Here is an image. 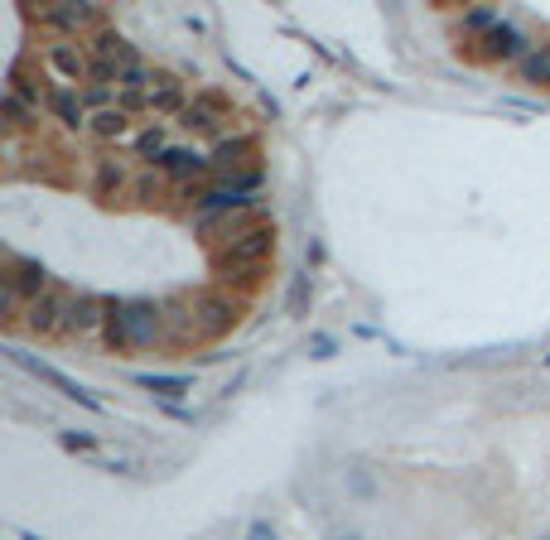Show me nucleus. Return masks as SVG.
I'll list each match as a JSON object with an SVG mask.
<instances>
[{"mask_svg": "<svg viewBox=\"0 0 550 540\" xmlns=\"http://www.w3.org/2000/svg\"><path fill=\"white\" fill-rule=\"evenodd\" d=\"M242 319V304L232 295H198V338H222Z\"/></svg>", "mask_w": 550, "mask_h": 540, "instance_id": "obj_9", "label": "nucleus"}, {"mask_svg": "<svg viewBox=\"0 0 550 540\" xmlns=\"http://www.w3.org/2000/svg\"><path fill=\"white\" fill-rule=\"evenodd\" d=\"M227 121H237V111H232V102L218 97V92H198L189 107H184V116H179V126L189 135H222Z\"/></svg>", "mask_w": 550, "mask_h": 540, "instance_id": "obj_3", "label": "nucleus"}, {"mask_svg": "<svg viewBox=\"0 0 550 540\" xmlns=\"http://www.w3.org/2000/svg\"><path fill=\"white\" fill-rule=\"evenodd\" d=\"M251 540H275L271 526H251Z\"/></svg>", "mask_w": 550, "mask_h": 540, "instance_id": "obj_27", "label": "nucleus"}, {"mask_svg": "<svg viewBox=\"0 0 550 540\" xmlns=\"http://www.w3.org/2000/svg\"><path fill=\"white\" fill-rule=\"evenodd\" d=\"M546 367H550V352H546Z\"/></svg>", "mask_w": 550, "mask_h": 540, "instance_id": "obj_28", "label": "nucleus"}, {"mask_svg": "<svg viewBox=\"0 0 550 540\" xmlns=\"http://www.w3.org/2000/svg\"><path fill=\"white\" fill-rule=\"evenodd\" d=\"M44 63L54 68L58 87H78V82L87 87V78H92V58H87V49H78V39H58V44H49Z\"/></svg>", "mask_w": 550, "mask_h": 540, "instance_id": "obj_5", "label": "nucleus"}, {"mask_svg": "<svg viewBox=\"0 0 550 540\" xmlns=\"http://www.w3.org/2000/svg\"><path fill=\"white\" fill-rule=\"evenodd\" d=\"M58 444H63V449H73V454H97V439H92V434L63 430V434H58Z\"/></svg>", "mask_w": 550, "mask_h": 540, "instance_id": "obj_24", "label": "nucleus"}, {"mask_svg": "<svg viewBox=\"0 0 550 540\" xmlns=\"http://www.w3.org/2000/svg\"><path fill=\"white\" fill-rule=\"evenodd\" d=\"M464 25H468V29H483V34H488V29H497L502 20H497L493 10H468V15H464Z\"/></svg>", "mask_w": 550, "mask_h": 540, "instance_id": "obj_25", "label": "nucleus"}, {"mask_svg": "<svg viewBox=\"0 0 550 540\" xmlns=\"http://www.w3.org/2000/svg\"><path fill=\"white\" fill-rule=\"evenodd\" d=\"M25 540H39V536H25Z\"/></svg>", "mask_w": 550, "mask_h": 540, "instance_id": "obj_29", "label": "nucleus"}, {"mask_svg": "<svg viewBox=\"0 0 550 540\" xmlns=\"http://www.w3.org/2000/svg\"><path fill=\"white\" fill-rule=\"evenodd\" d=\"M184 82L174 78V73H155V87H150V111H160V116H169V111H179L184 116Z\"/></svg>", "mask_w": 550, "mask_h": 540, "instance_id": "obj_16", "label": "nucleus"}, {"mask_svg": "<svg viewBox=\"0 0 550 540\" xmlns=\"http://www.w3.org/2000/svg\"><path fill=\"white\" fill-rule=\"evenodd\" d=\"M247 155H256V145H251L247 135H237V140H218V145H213V155H208V164H213V174L237 179V169L247 164ZM242 174H247V169H242Z\"/></svg>", "mask_w": 550, "mask_h": 540, "instance_id": "obj_14", "label": "nucleus"}, {"mask_svg": "<svg viewBox=\"0 0 550 540\" xmlns=\"http://www.w3.org/2000/svg\"><path fill=\"white\" fill-rule=\"evenodd\" d=\"M522 68V78L526 82H536V87H546L550 82V44H541V49H531V54L517 63Z\"/></svg>", "mask_w": 550, "mask_h": 540, "instance_id": "obj_21", "label": "nucleus"}, {"mask_svg": "<svg viewBox=\"0 0 550 540\" xmlns=\"http://www.w3.org/2000/svg\"><path fill=\"white\" fill-rule=\"evenodd\" d=\"M87 58H92V63H116L121 73L140 63V54L131 49V39H121L116 29H97V34L87 39Z\"/></svg>", "mask_w": 550, "mask_h": 540, "instance_id": "obj_10", "label": "nucleus"}, {"mask_svg": "<svg viewBox=\"0 0 550 540\" xmlns=\"http://www.w3.org/2000/svg\"><path fill=\"white\" fill-rule=\"evenodd\" d=\"M68 304L73 295H63V290H44L39 299H29L25 314H20V328H29L34 338H49V333H63V319H68Z\"/></svg>", "mask_w": 550, "mask_h": 540, "instance_id": "obj_4", "label": "nucleus"}, {"mask_svg": "<svg viewBox=\"0 0 550 540\" xmlns=\"http://www.w3.org/2000/svg\"><path fill=\"white\" fill-rule=\"evenodd\" d=\"M107 314L111 304L102 295H73V304H68V319H63V333L68 338H92L97 328H107Z\"/></svg>", "mask_w": 550, "mask_h": 540, "instance_id": "obj_8", "label": "nucleus"}, {"mask_svg": "<svg viewBox=\"0 0 550 540\" xmlns=\"http://www.w3.org/2000/svg\"><path fill=\"white\" fill-rule=\"evenodd\" d=\"M78 92H83L87 107H97V111L116 107V92H111V87H97V82H87V87H78Z\"/></svg>", "mask_w": 550, "mask_h": 540, "instance_id": "obj_23", "label": "nucleus"}, {"mask_svg": "<svg viewBox=\"0 0 550 540\" xmlns=\"http://www.w3.org/2000/svg\"><path fill=\"white\" fill-rule=\"evenodd\" d=\"M271 251H275V227L261 222V227H247L242 237H232V242L222 246L218 256H213V270H218L222 280H232V275L256 280V270L271 261Z\"/></svg>", "mask_w": 550, "mask_h": 540, "instance_id": "obj_2", "label": "nucleus"}, {"mask_svg": "<svg viewBox=\"0 0 550 540\" xmlns=\"http://www.w3.org/2000/svg\"><path fill=\"white\" fill-rule=\"evenodd\" d=\"M483 54H488V58H517V63H522L531 49H526V39L512 25H497V29L483 34Z\"/></svg>", "mask_w": 550, "mask_h": 540, "instance_id": "obj_15", "label": "nucleus"}, {"mask_svg": "<svg viewBox=\"0 0 550 540\" xmlns=\"http://www.w3.org/2000/svg\"><path fill=\"white\" fill-rule=\"evenodd\" d=\"M34 20H39L44 29H58L63 39H78V34L102 25V15H97L92 5H39Z\"/></svg>", "mask_w": 550, "mask_h": 540, "instance_id": "obj_7", "label": "nucleus"}, {"mask_svg": "<svg viewBox=\"0 0 550 540\" xmlns=\"http://www.w3.org/2000/svg\"><path fill=\"white\" fill-rule=\"evenodd\" d=\"M145 391H155V396H169V401H179V396H189L193 381L189 377H140Z\"/></svg>", "mask_w": 550, "mask_h": 540, "instance_id": "obj_22", "label": "nucleus"}, {"mask_svg": "<svg viewBox=\"0 0 550 540\" xmlns=\"http://www.w3.org/2000/svg\"><path fill=\"white\" fill-rule=\"evenodd\" d=\"M102 338H107L111 352L150 348L155 338H165V304H155V299H121V304H111Z\"/></svg>", "mask_w": 550, "mask_h": 540, "instance_id": "obj_1", "label": "nucleus"}, {"mask_svg": "<svg viewBox=\"0 0 550 540\" xmlns=\"http://www.w3.org/2000/svg\"><path fill=\"white\" fill-rule=\"evenodd\" d=\"M10 357H15V362H20V367H25L29 377L49 381V386H54L58 396H68V401L87 405V410H107V405L97 401V396H92V391H83V386H78V381H73V377H63V372H58V367H49V362H39V357H29V352H20V348H10Z\"/></svg>", "mask_w": 550, "mask_h": 540, "instance_id": "obj_6", "label": "nucleus"}, {"mask_svg": "<svg viewBox=\"0 0 550 540\" xmlns=\"http://www.w3.org/2000/svg\"><path fill=\"white\" fill-rule=\"evenodd\" d=\"M126 184H131V174H126L121 160L97 164V198H116V193H126Z\"/></svg>", "mask_w": 550, "mask_h": 540, "instance_id": "obj_19", "label": "nucleus"}, {"mask_svg": "<svg viewBox=\"0 0 550 540\" xmlns=\"http://www.w3.org/2000/svg\"><path fill=\"white\" fill-rule=\"evenodd\" d=\"M131 145H136V155L140 160H160V155H165L169 150V135H165V126H160V121H150V126H145V131H136V140H131Z\"/></svg>", "mask_w": 550, "mask_h": 540, "instance_id": "obj_20", "label": "nucleus"}, {"mask_svg": "<svg viewBox=\"0 0 550 540\" xmlns=\"http://www.w3.org/2000/svg\"><path fill=\"white\" fill-rule=\"evenodd\" d=\"M87 131H92V140H102V145H111V140H121V135H131V111H121V107L97 111Z\"/></svg>", "mask_w": 550, "mask_h": 540, "instance_id": "obj_18", "label": "nucleus"}, {"mask_svg": "<svg viewBox=\"0 0 550 540\" xmlns=\"http://www.w3.org/2000/svg\"><path fill=\"white\" fill-rule=\"evenodd\" d=\"M49 111H54L68 131H87V126H92L87 102H83V92H78V87H54V92H49Z\"/></svg>", "mask_w": 550, "mask_h": 540, "instance_id": "obj_12", "label": "nucleus"}, {"mask_svg": "<svg viewBox=\"0 0 550 540\" xmlns=\"http://www.w3.org/2000/svg\"><path fill=\"white\" fill-rule=\"evenodd\" d=\"M0 111H5V135L15 140V135H29V131H39V111L29 107V102H20V97H0Z\"/></svg>", "mask_w": 550, "mask_h": 540, "instance_id": "obj_17", "label": "nucleus"}, {"mask_svg": "<svg viewBox=\"0 0 550 540\" xmlns=\"http://www.w3.org/2000/svg\"><path fill=\"white\" fill-rule=\"evenodd\" d=\"M304 299H309V275H300L290 290V314H304Z\"/></svg>", "mask_w": 550, "mask_h": 540, "instance_id": "obj_26", "label": "nucleus"}, {"mask_svg": "<svg viewBox=\"0 0 550 540\" xmlns=\"http://www.w3.org/2000/svg\"><path fill=\"white\" fill-rule=\"evenodd\" d=\"M0 280H10V285H15L20 295H25V304H29V299H39L44 290H49V275H44V266H39V261H25V256H10V261H5V275H0Z\"/></svg>", "mask_w": 550, "mask_h": 540, "instance_id": "obj_11", "label": "nucleus"}, {"mask_svg": "<svg viewBox=\"0 0 550 540\" xmlns=\"http://www.w3.org/2000/svg\"><path fill=\"white\" fill-rule=\"evenodd\" d=\"M213 164L208 155H198V150H179V145H169L165 155L155 160V174H169V179H198V174H208Z\"/></svg>", "mask_w": 550, "mask_h": 540, "instance_id": "obj_13", "label": "nucleus"}]
</instances>
